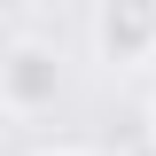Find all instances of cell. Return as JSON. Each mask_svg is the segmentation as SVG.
<instances>
[{
    "mask_svg": "<svg viewBox=\"0 0 156 156\" xmlns=\"http://www.w3.org/2000/svg\"><path fill=\"white\" fill-rule=\"evenodd\" d=\"M148 148H156V109H148Z\"/></svg>",
    "mask_w": 156,
    "mask_h": 156,
    "instance_id": "cell-4",
    "label": "cell"
},
{
    "mask_svg": "<svg viewBox=\"0 0 156 156\" xmlns=\"http://www.w3.org/2000/svg\"><path fill=\"white\" fill-rule=\"evenodd\" d=\"M55 94H62V55L47 39H8L0 47V109L39 117V109H55Z\"/></svg>",
    "mask_w": 156,
    "mask_h": 156,
    "instance_id": "cell-1",
    "label": "cell"
},
{
    "mask_svg": "<svg viewBox=\"0 0 156 156\" xmlns=\"http://www.w3.org/2000/svg\"><path fill=\"white\" fill-rule=\"evenodd\" d=\"M94 39L109 62H148L156 55V0H101L94 8Z\"/></svg>",
    "mask_w": 156,
    "mask_h": 156,
    "instance_id": "cell-2",
    "label": "cell"
},
{
    "mask_svg": "<svg viewBox=\"0 0 156 156\" xmlns=\"http://www.w3.org/2000/svg\"><path fill=\"white\" fill-rule=\"evenodd\" d=\"M47 156H101V148H47Z\"/></svg>",
    "mask_w": 156,
    "mask_h": 156,
    "instance_id": "cell-3",
    "label": "cell"
}]
</instances>
